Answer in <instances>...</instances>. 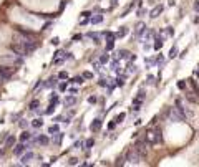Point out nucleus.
Here are the masks:
<instances>
[{"mask_svg":"<svg viewBox=\"0 0 199 167\" xmlns=\"http://www.w3.org/2000/svg\"><path fill=\"white\" fill-rule=\"evenodd\" d=\"M176 53H178V48H176V47H173L171 51H169V58H174V56H176Z\"/></svg>","mask_w":199,"mask_h":167,"instance_id":"35","label":"nucleus"},{"mask_svg":"<svg viewBox=\"0 0 199 167\" xmlns=\"http://www.w3.org/2000/svg\"><path fill=\"white\" fill-rule=\"evenodd\" d=\"M55 104H51V103H50V106H48V108H46V109H45V114H51V113H53V111H55Z\"/></svg>","mask_w":199,"mask_h":167,"instance_id":"32","label":"nucleus"},{"mask_svg":"<svg viewBox=\"0 0 199 167\" xmlns=\"http://www.w3.org/2000/svg\"><path fill=\"white\" fill-rule=\"evenodd\" d=\"M81 76H83L85 79H91V78H93V73H91V71H85Z\"/></svg>","mask_w":199,"mask_h":167,"instance_id":"33","label":"nucleus"},{"mask_svg":"<svg viewBox=\"0 0 199 167\" xmlns=\"http://www.w3.org/2000/svg\"><path fill=\"white\" fill-rule=\"evenodd\" d=\"M2 156H4V151H0V159H2Z\"/></svg>","mask_w":199,"mask_h":167,"instance_id":"52","label":"nucleus"},{"mask_svg":"<svg viewBox=\"0 0 199 167\" xmlns=\"http://www.w3.org/2000/svg\"><path fill=\"white\" fill-rule=\"evenodd\" d=\"M178 88H179V89H184V88H186V83H184V81H179V83H178Z\"/></svg>","mask_w":199,"mask_h":167,"instance_id":"43","label":"nucleus"},{"mask_svg":"<svg viewBox=\"0 0 199 167\" xmlns=\"http://www.w3.org/2000/svg\"><path fill=\"white\" fill-rule=\"evenodd\" d=\"M115 126H116V122L113 121V122H110V124H108V129H115Z\"/></svg>","mask_w":199,"mask_h":167,"instance_id":"44","label":"nucleus"},{"mask_svg":"<svg viewBox=\"0 0 199 167\" xmlns=\"http://www.w3.org/2000/svg\"><path fill=\"white\" fill-rule=\"evenodd\" d=\"M98 61H100L101 65H106L108 61H110V55H108V53H105V55H101V56H100V60H98Z\"/></svg>","mask_w":199,"mask_h":167,"instance_id":"23","label":"nucleus"},{"mask_svg":"<svg viewBox=\"0 0 199 167\" xmlns=\"http://www.w3.org/2000/svg\"><path fill=\"white\" fill-rule=\"evenodd\" d=\"M66 58H68V60H73L71 53H66V51H63V50H58L55 55H53V65H61Z\"/></svg>","mask_w":199,"mask_h":167,"instance_id":"2","label":"nucleus"},{"mask_svg":"<svg viewBox=\"0 0 199 167\" xmlns=\"http://www.w3.org/2000/svg\"><path fill=\"white\" fill-rule=\"evenodd\" d=\"M143 99H144V91H139L138 96L133 99V111H139V108L143 104Z\"/></svg>","mask_w":199,"mask_h":167,"instance_id":"4","label":"nucleus"},{"mask_svg":"<svg viewBox=\"0 0 199 167\" xmlns=\"http://www.w3.org/2000/svg\"><path fill=\"white\" fill-rule=\"evenodd\" d=\"M58 131H60V127H58V126H56V124H53V126H50V129H48V134L55 136L56 132H58Z\"/></svg>","mask_w":199,"mask_h":167,"instance_id":"26","label":"nucleus"},{"mask_svg":"<svg viewBox=\"0 0 199 167\" xmlns=\"http://www.w3.org/2000/svg\"><path fill=\"white\" fill-rule=\"evenodd\" d=\"M101 35H103V37H106L108 40H113V38H116V33H113V32H103Z\"/></svg>","mask_w":199,"mask_h":167,"instance_id":"30","label":"nucleus"},{"mask_svg":"<svg viewBox=\"0 0 199 167\" xmlns=\"http://www.w3.org/2000/svg\"><path fill=\"white\" fill-rule=\"evenodd\" d=\"M154 81V76H148V83H153Z\"/></svg>","mask_w":199,"mask_h":167,"instance_id":"47","label":"nucleus"},{"mask_svg":"<svg viewBox=\"0 0 199 167\" xmlns=\"http://www.w3.org/2000/svg\"><path fill=\"white\" fill-rule=\"evenodd\" d=\"M113 47H115V38H113V40H108V43H106V51H111V50H113Z\"/></svg>","mask_w":199,"mask_h":167,"instance_id":"31","label":"nucleus"},{"mask_svg":"<svg viewBox=\"0 0 199 167\" xmlns=\"http://www.w3.org/2000/svg\"><path fill=\"white\" fill-rule=\"evenodd\" d=\"M2 81H4V79H2V78H0V86H2Z\"/></svg>","mask_w":199,"mask_h":167,"instance_id":"53","label":"nucleus"},{"mask_svg":"<svg viewBox=\"0 0 199 167\" xmlns=\"http://www.w3.org/2000/svg\"><path fill=\"white\" fill-rule=\"evenodd\" d=\"M83 81H85L83 76H75V78H71V81H70V83H73V84H81Z\"/></svg>","mask_w":199,"mask_h":167,"instance_id":"22","label":"nucleus"},{"mask_svg":"<svg viewBox=\"0 0 199 167\" xmlns=\"http://www.w3.org/2000/svg\"><path fill=\"white\" fill-rule=\"evenodd\" d=\"M38 144H40V146H48V142H50V139H48V136H38L37 139Z\"/></svg>","mask_w":199,"mask_h":167,"instance_id":"15","label":"nucleus"},{"mask_svg":"<svg viewBox=\"0 0 199 167\" xmlns=\"http://www.w3.org/2000/svg\"><path fill=\"white\" fill-rule=\"evenodd\" d=\"M50 43H51V45H58V43H60V38H58V37H53Z\"/></svg>","mask_w":199,"mask_h":167,"instance_id":"38","label":"nucleus"},{"mask_svg":"<svg viewBox=\"0 0 199 167\" xmlns=\"http://www.w3.org/2000/svg\"><path fill=\"white\" fill-rule=\"evenodd\" d=\"M126 33H128V28H126V27H121V30H118V33H116V37H118V38H123Z\"/></svg>","mask_w":199,"mask_h":167,"instance_id":"25","label":"nucleus"},{"mask_svg":"<svg viewBox=\"0 0 199 167\" xmlns=\"http://www.w3.org/2000/svg\"><path fill=\"white\" fill-rule=\"evenodd\" d=\"M101 22H103V15H96V17L90 18V23L91 25H98V23H101Z\"/></svg>","mask_w":199,"mask_h":167,"instance_id":"17","label":"nucleus"},{"mask_svg":"<svg viewBox=\"0 0 199 167\" xmlns=\"http://www.w3.org/2000/svg\"><path fill=\"white\" fill-rule=\"evenodd\" d=\"M43 86H45V88H56V86H58V83H56V78H55V76L48 78L45 83H43Z\"/></svg>","mask_w":199,"mask_h":167,"instance_id":"10","label":"nucleus"},{"mask_svg":"<svg viewBox=\"0 0 199 167\" xmlns=\"http://www.w3.org/2000/svg\"><path fill=\"white\" fill-rule=\"evenodd\" d=\"M88 103H90V104H95V103H96V96H90L88 98Z\"/></svg>","mask_w":199,"mask_h":167,"instance_id":"42","label":"nucleus"},{"mask_svg":"<svg viewBox=\"0 0 199 167\" xmlns=\"http://www.w3.org/2000/svg\"><path fill=\"white\" fill-rule=\"evenodd\" d=\"M116 4H118V0H111V7H115Z\"/></svg>","mask_w":199,"mask_h":167,"instance_id":"50","label":"nucleus"},{"mask_svg":"<svg viewBox=\"0 0 199 167\" xmlns=\"http://www.w3.org/2000/svg\"><path fill=\"white\" fill-rule=\"evenodd\" d=\"M83 146H85V149H88V151H90V149H91L93 146H95V139H93V137H91V139H86Z\"/></svg>","mask_w":199,"mask_h":167,"instance_id":"21","label":"nucleus"},{"mask_svg":"<svg viewBox=\"0 0 199 167\" xmlns=\"http://www.w3.org/2000/svg\"><path fill=\"white\" fill-rule=\"evenodd\" d=\"M161 12H163V5H156V7L149 12V17H151V18H156V17H159Z\"/></svg>","mask_w":199,"mask_h":167,"instance_id":"11","label":"nucleus"},{"mask_svg":"<svg viewBox=\"0 0 199 167\" xmlns=\"http://www.w3.org/2000/svg\"><path fill=\"white\" fill-rule=\"evenodd\" d=\"M70 93H71V94H76V93H78V89H76V88H70Z\"/></svg>","mask_w":199,"mask_h":167,"instance_id":"45","label":"nucleus"},{"mask_svg":"<svg viewBox=\"0 0 199 167\" xmlns=\"http://www.w3.org/2000/svg\"><path fill=\"white\" fill-rule=\"evenodd\" d=\"M68 164H70V166H76V164H78V159H76V157H71Z\"/></svg>","mask_w":199,"mask_h":167,"instance_id":"39","label":"nucleus"},{"mask_svg":"<svg viewBox=\"0 0 199 167\" xmlns=\"http://www.w3.org/2000/svg\"><path fill=\"white\" fill-rule=\"evenodd\" d=\"M163 43H164V38L163 37H156L154 38V50H161V47H163Z\"/></svg>","mask_w":199,"mask_h":167,"instance_id":"14","label":"nucleus"},{"mask_svg":"<svg viewBox=\"0 0 199 167\" xmlns=\"http://www.w3.org/2000/svg\"><path fill=\"white\" fill-rule=\"evenodd\" d=\"M125 117H126V114H125V113H121V114H118V116H116L113 121H115L116 124H120V122H123V119H125Z\"/></svg>","mask_w":199,"mask_h":167,"instance_id":"28","label":"nucleus"},{"mask_svg":"<svg viewBox=\"0 0 199 167\" xmlns=\"http://www.w3.org/2000/svg\"><path fill=\"white\" fill-rule=\"evenodd\" d=\"M30 139H32V132L30 131H23L22 134H20V142H27Z\"/></svg>","mask_w":199,"mask_h":167,"instance_id":"13","label":"nucleus"},{"mask_svg":"<svg viewBox=\"0 0 199 167\" xmlns=\"http://www.w3.org/2000/svg\"><path fill=\"white\" fill-rule=\"evenodd\" d=\"M101 126H103V121L100 119V117H96V119L90 124V129H91V132H98V131L101 129Z\"/></svg>","mask_w":199,"mask_h":167,"instance_id":"6","label":"nucleus"},{"mask_svg":"<svg viewBox=\"0 0 199 167\" xmlns=\"http://www.w3.org/2000/svg\"><path fill=\"white\" fill-rule=\"evenodd\" d=\"M118 58H120V60H134L136 56L131 55L130 51H126V50H120L118 51Z\"/></svg>","mask_w":199,"mask_h":167,"instance_id":"7","label":"nucleus"},{"mask_svg":"<svg viewBox=\"0 0 199 167\" xmlns=\"http://www.w3.org/2000/svg\"><path fill=\"white\" fill-rule=\"evenodd\" d=\"M65 5H66V2H61V4H60V10L65 8Z\"/></svg>","mask_w":199,"mask_h":167,"instance_id":"49","label":"nucleus"},{"mask_svg":"<svg viewBox=\"0 0 199 167\" xmlns=\"http://www.w3.org/2000/svg\"><path fill=\"white\" fill-rule=\"evenodd\" d=\"M83 141H78V142H75V149H81V147H83Z\"/></svg>","mask_w":199,"mask_h":167,"instance_id":"41","label":"nucleus"},{"mask_svg":"<svg viewBox=\"0 0 199 167\" xmlns=\"http://www.w3.org/2000/svg\"><path fill=\"white\" fill-rule=\"evenodd\" d=\"M20 157H22V159H20V161H22V164H20V166H27V164L30 162V161H32L35 156H33V152L30 151V149H28V152H27V154H22Z\"/></svg>","mask_w":199,"mask_h":167,"instance_id":"5","label":"nucleus"},{"mask_svg":"<svg viewBox=\"0 0 199 167\" xmlns=\"http://www.w3.org/2000/svg\"><path fill=\"white\" fill-rule=\"evenodd\" d=\"M144 139H146V142H148V146H154V144L161 142L163 141V134H161V129L159 127H154V129H151L148 132V134L144 136Z\"/></svg>","mask_w":199,"mask_h":167,"instance_id":"1","label":"nucleus"},{"mask_svg":"<svg viewBox=\"0 0 199 167\" xmlns=\"http://www.w3.org/2000/svg\"><path fill=\"white\" fill-rule=\"evenodd\" d=\"M58 78H60V79H66V78H68V73H66V71H60V73H58Z\"/></svg>","mask_w":199,"mask_h":167,"instance_id":"36","label":"nucleus"},{"mask_svg":"<svg viewBox=\"0 0 199 167\" xmlns=\"http://www.w3.org/2000/svg\"><path fill=\"white\" fill-rule=\"evenodd\" d=\"M196 10L199 12V2H196Z\"/></svg>","mask_w":199,"mask_h":167,"instance_id":"51","label":"nucleus"},{"mask_svg":"<svg viewBox=\"0 0 199 167\" xmlns=\"http://www.w3.org/2000/svg\"><path fill=\"white\" fill-rule=\"evenodd\" d=\"M25 151H27V147H25V142H20L19 146L14 149V154H15V156H22Z\"/></svg>","mask_w":199,"mask_h":167,"instance_id":"12","label":"nucleus"},{"mask_svg":"<svg viewBox=\"0 0 199 167\" xmlns=\"http://www.w3.org/2000/svg\"><path fill=\"white\" fill-rule=\"evenodd\" d=\"M173 33H174V30H173V28L169 27V28H168V35H173Z\"/></svg>","mask_w":199,"mask_h":167,"instance_id":"46","label":"nucleus"},{"mask_svg":"<svg viewBox=\"0 0 199 167\" xmlns=\"http://www.w3.org/2000/svg\"><path fill=\"white\" fill-rule=\"evenodd\" d=\"M58 101H60V98H58V94H56V93H53V94L50 96V103L56 106V104H58Z\"/></svg>","mask_w":199,"mask_h":167,"instance_id":"27","label":"nucleus"},{"mask_svg":"<svg viewBox=\"0 0 199 167\" xmlns=\"http://www.w3.org/2000/svg\"><path fill=\"white\" fill-rule=\"evenodd\" d=\"M91 12H88V10H86V12H83V13H81V17H83V18H90V17H91Z\"/></svg>","mask_w":199,"mask_h":167,"instance_id":"40","label":"nucleus"},{"mask_svg":"<svg viewBox=\"0 0 199 167\" xmlns=\"http://www.w3.org/2000/svg\"><path fill=\"white\" fill-rule=\"evenodd\" d=\"M86 37L91 38V40H93L95 43H100V37H101V35H100V33H93V32H90L88 35H86Z\"/></svg>","mask_w":199,"mask_h":167,"instance_id":"18","label":"nucleus"},{"mask_svg":"<svg viewBox=\"0 0 199 167\" xmlns=\"http://www.w3.org/2000/svg\"><path fill=\"white\" fill-rule=\"evenodd\" d=\"M116 86H123V84H125V74H121V76H118V78H116Z\"/></svg>","mask_w":199,"mask_h":167,"instance_id":"29","label":"nucleus"},{"mask_svg":"<svg viewBox=\"0 0 199 167\" xmlns=\"http://www.w3.org/2000/svg\"><path fill=\"white\" fill-rule=\"evenodd\" d=\"M81 40H83V35H81V33H78V35L73 37V42H81Z\"/></svg>","mask_w":199,"mask_h":167,"instance_id":"37","label":"nucleus"},{"mask_svg":"<svg viewBox=\"0 0 199 167\" xmlns=\"http://www.w3.org/2000/svg\"><path fill=\"white\" fill-rule=\"evenodd\" d=\"M38 104H40V101H38V99H33V101L30 103V104H28V108H30V111H37Z\"/></svg>","mask_w":199,"mask_h":167,"instance_id":"20","label":"nucleus"},{"mask_svg":"<svg viewBox=\"0 0 199 167\" xmlns=\"http://www.w3.org/2000/svg\"><path fill=\"white\" fill-rule=\"evenodd\" d=\"M58 89H60V91H66V89H68V83H60L58 84Z\"/></svg>","mask_w":199,"mask_h":167,"instance_id":"34","label":"nucleus"},{"mask_svg":"<svg viewBox=\"0 0 199 167\" xmlns=\"http://www.w3.org/2000/svg\"><path fill=\"white\" fill-rule=\"evenodd\" d=\"M15 144V137L14 136H7V139H5V149H9V147H12V146H14Z\"/></svg>","mask_w":199,"mask_h":167,"instance_id":"16","label":"nucleus"},{"mask_svg":"<svg viewBox=\"0 0 199 167\" xmlns=\"http://www.w3.org/2000/svg\"><path fill=\"white\" fill-rule=\"evenodd\" d=\"M20 126H22V127H25V126H27V121H25V119H22V122H20Z\"/></svg>","mask_w":199,"mask_h":167,"instance_id":"48","label":"nucleus"},{"mask_svg":"<svg viewBox=\"0 0 199 167\" xmlns=\"http://www.w3.org/2000/svg\"><path fill=\"white\" fill-rule=\"evenodd\" d=\"M63 104H65V108H71L76 104V96L75 94H70V96H66V99L63 101Z\"/></svg>","mask_w":199,"mask_h":167,"instance_id":"8","label":"nucleus"},{"mask_svg":"<svg viewBox=\"0 0 199 167\" xmlns=\"http://www.w3.org/2000/svg\"><path fill=\"white\" fill-rule=\"evenodd\" d=\"M15 66H2L0 65V78L2 79H10L12 78V74L15 73Z\"/></svg>","mask_w":199,"mask_h":167,"instance_id":"3","label":"nucleus"},{"mask_svg":"<svg viewBox=\"0 0 199 167\" xmlns=\"http://www.w3.org/2000/svg\"><path fill=\"white\" fill-rule=\"evenodd\" d=\"M55 136H56V137H55V139H53V142H55L56 146H58V144L61 142V139H63V136H65V134H63V132H60V131H58V132H56Z\"/></svg>","mask_w":199,"mask_h":167,"instance_id":"24","label":"nucleus"},{"mask_svg":"<svg viewBox=\"0 0 199 167\" xmlns=\"http://www.w3.org/2000/svg\"><path fill=\"white\" fill-rule=\"evenodd\" d=\"M32 126L35 127V129L42 127V126H43V119H42V117H37V119H33V121H32Z\"/></svg>","mask_w":199,"mask_h":167,"instance_id":"19","label":"nucleus"},{"mask_svg":"<svg viewBox=\"0 0 199 167\" xmlns=\"http://www.w3.org/2000/svg\"><path fill=\"white\" fill-rule=\"evenodd\" d=\"M144 32H146V25H144L143 22H139V23L136 25V30H134V35H136V37H141V35H143Z\"/></svg>","mask_w":199,"mask_h":167,"instance_id":"9","label":"nucleus"}]
</instances>
